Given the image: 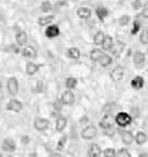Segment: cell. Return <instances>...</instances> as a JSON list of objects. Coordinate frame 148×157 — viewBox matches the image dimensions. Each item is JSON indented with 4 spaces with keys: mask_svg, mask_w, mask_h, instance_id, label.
Here are the masks:
<instances>
[{
    "mask_svg": "<svg viewBox=\"0 0 148 157\" xmlns=\"http://www.w3.org/2000/svg\"><path fill=\"white\" fill-rule=\"evenodd\" d=\"M66 124H67V120H66L65 118H58L57 120H56V130L57 131H63L64 129H65Z\"/></svg>",
    "mask_w": 148,
    "mask_h": 157,
    "instance_id": "23",
    "label": "cell"
},
{
    "mask_svg": "<svg viewBox=\"0 0 148 157\" xmlns=\"http://www.w3.org/2000/svg\"><path fill=\"white\" fill-rule=\"evenodd\" d=\"M68 56L70 58L78 59L80 57V51L76 47H71L68 50Z\"/></svg>",
    "mask_w": 148,
    "mask_h": 157,
    "instance_id": "26",
    "label": "cell"
},
{
    "mask_svg": "<svg viewBox=\"0 0 148 157\" xmlns=\"http://www.w3.org/2000/svg\"><path fill=\"white\" fill-rule=\"evenodd\" d=\"M45 35H46L48 39H54V37H58L59 35V29H58L57 26H50L45 31Z\"/></svg>",
    "mask_w": 148,
    "mask_h": 157,
    "instance_id": "7",
    "label": "cell"
},
{
    "mask_svg": "<svg viewBox=\"0 0 148 157\" xmlns=\"http://www.w3.org/2000/svg\"><path fill=\"white\" fill-rule=\"evenodd\" d=\"M104 34H103V32H101V31H99V32L96 33V35H94L93 37V44L94 45H102L103 44V42H104Z\"/></svg>",
    "mask_w": 148,
    "mask_h": 157,
    "instance_id": "19",
    "label": "cell"
},
{
    "mask_svg": "<svg viewBox=\"0 0 148 157\" xmlns=\"http://www.w3.org/2000/svg\"><path fill=\"white\" fill-rule=\"evenodd\" d=\"M113 39L111 37H105L104 39V42H103V44H102V48L104 50V51H110L111 48L113 47Z\"/></svg>",
    "mask_w": 148,
    "mask_h": 157,
    "instance_id": "21",
    "label": "cell"
},
{
    "mask_svg": "<svg viewBox=\"0 0 148 157\" xmlns=\"http://www.w3.org/2000/svg\"><path fill=\"white\" fill-rule=\"evenodd\" d=\"M53 21H54V17H53V15L41 17V18L39 19V24H40L41 26H48V24H51Z\"/></svg>",
    "mask_w": 148,
    "mask_h": 157,
    "instance_id": "20",
    "label": "cell"
},
{
    "mask_svg": "<svg viewBox=\"0 0 148 157\" xmlns=\"http://www.w3.org/2000/svg\"><path fill=\"white\" fill-rule=\"evenodd\" d=\"M135 141H136L137 144L141 145V144H144V143L147 141V135L145 134L144 132H139V133H137L136 137H135Z\"/></svg>",
    "mask_w": 148,
    "mask_h": 157,
    "instance_id": "27",
    "label": "cell"
},
{
    "mask_svg": "<svg viewBox=\"0 0 148 157\" xmlns=\"http://www.w3.org/2000/svg\"><path fill=\"white\" fill-rule=\"evenodd\" d=\"M104 157H115V150L113 148H106L104 150Z\"/></svg>",
    "mask_w": 148,
    "mask_h": 157,
    "instance_id": "33",
    "label": "cell"
},
{
    "mask_svg": "<svg viewBox=\"0 0 148 157\" xmlns=\"http://www.w3.org/2000/svg\"><path fill=\"white\" fill-rule=\"evenodd\" d=\"M117 157H131V154L127 150H121L117 153Z\"/></svg>",
    "mask_w": 148,
    "mask_h": 157,
    "instance_id": "35",
    "label": "cell"
},
{
    "mask_svg": "<svg viewBox=\"0 0 148 157\" xmlns=\"http://www.w3.org/2000/svg\"><path fill=\"white\" fill-rule=\"evenodd\" d=\"M34 128L37 131H44L48 128V121L45 119H36L34 122Z\"/></svg>",
    "mask_w": 148,
    "mask_h": 157,
    "instance_id": "9",
    "label": "cell"
},
{
    "mask_svg": "<svg viewBox=\"0 0 148 157\" xmlns=\"http://www.w3.org/2000/svg\"><path fill=\"white\" fill-rule=\"evenodd\" d=\"M39 68H40V66L34 64V63H28V65H26V74L28 75H34L39 70Z\"/></svg>",
    "mask_w": 148,
    "mask_h": 157,
    "instance_id": "22",
    "label": "cell"
},
{
    "mask_svg": "<svg viewBox=\"0 0 148 157\" xmlns=\"http://www.w3.org/2000/svg\"><path fill=\"white\" fill-rule=\"evenodd\" d=\"M111 78H112L114 81H120L123 78V75H124V69H123L122 66H116L115 68H113L112 72H111Z\"/></svg>",
    "mask_w": 148,
    "mask_h": 157,
    "instance_id": "5",
    "label": "cell"
},
{
    "mask_svg": "<svg viewBox=\"0 0 148 157\" xmlns=\"http://www.w3.org/2000/svg\"><path fill=\"white\" fill-rule=\"evenodd\" d=\"M65 142H66V136H63V137L61 139V141H59V143H58V145H57L58 150H61V147L65 145Z\"/></svg>",
    "mask_w": 148,
    "mask_h": 157,
    "instance_id": "38",
    "label": "cell"
},
{
    "mask_svg": "<svg viewBox=\"0 0 148 157\" xmlns=\"http://www.w3.org/2000/svg\"><path fill=\"white\" fill-rule=\"evenodd\" d=\"M103 53H102L99 48H93L90 53V58L93 61V62H100V59L102 58V56H103Z\"/></svg>",
    "mask_w": 148,
    "mask_h": 157,
    "instance_id": "17",
    "label": "cell"
},
{
    "mask_svg": "<svg viewBox=\"0 0 148 157\" xmlns=\"http://www.w3.org/2000/svg\"><path fill=\"white\" fill-rule=\"evenodd\" d=\"M22 54L24 57H28V58H33L36 56V50L33 46H26L22 51Z\"/></svg>",
    "mask_w": 148,
    "mask_h": 157,
    "instance_id": "14",
    "label": "cell"
},
{
    "mask_svg": "<svg viewBox=\"0 0 148 157\" xmlns=\"http://www.w3.org/2000/svg\"><path fill=\"white\" fill-rule=\"evenodd\" d=\"M96 13H97V15L99 17V19H100V20H104V19L106 18V17H108V15H109L108 10H106L105 8H102V7L97 8Z\"/></svg>",
    "mask_w": 148,
    "mask_h": 157,
    "instance_id": "24",
    "label": "cell"
},
{
    "mask_svg": "<svg viewBox=\"0 0 148 157\" xmlns=\"http://www.w3.org/2000/svg\"><path fill=\"white\" fill-rule=\"evenodd\" d=\"M97 135V128L93 125H89L87 128H85L81 132V136L85 139H91Z\"/></svg>",
    "mask_w": 148,
    "mask_h": 157,
    "instance_id": "3",
    "label": "cell"
},
{
    "mask_svg": "<svg viewBox=\"0 0 148 157\" xmlns=\"http://www.w3.org/2000/svg\"><path fill=\"white\" fill-rule=\"evenodd\" d=\"M15 40H17L18 45H24V44L28 42V35L26 34V32L20 31V32L17 33V35H15Z\"/></svg>",
    "mask_w": 148,
    "mask_h": 157,
    "instance_id": "16",
    "label": "cell"
},
{
    "mask_svg": "<svg viewBox=\"0 0 148 157\" xmlns=\"http://www.w3.org/2000/svg\"><path fill=\"white\" fill-rule=\"evenodd\" d=\"M76 86H77L76 78H74V77L67 78V80H66V87L68 88V89H74V88H76Z\"/></svg>",
    "mask_w": 148,
    "mask_h": 157,
    "instance_id": "28",
    "label": "cell"
},
{
    "mask_svg": "<svg viewBox=\"0 0 148 157\" xmlns=\"http://www.w3.org/2000/svg\"><path fill=\"white\" fill-rule=\"evenodd\" d=\"M131 86L134 88V89H141V88L144 87V79H143V77L141 76H136L135 78H133V80L131 81Z\"/></svg>",
    "mask_w": 148,
    "mask_h": 157,
    "instance_id": "11",
    "label": "cell"
},
{
    "mask_svg": "<svg viewBox=\"0 0 148 157\" xmlns=\"http://www.w3.org/2000/svg\"><path fill=\"white\" fill-rule=\"evenodd\" d=\"M112 124H113V118L111 117L110 114H106V115H105V117L101 120V122H100L101 128L105 129V130H108V129L111 128Z\"/></svg>",
    "mask_w": 148,
    "mask_h": 157,
    "instance_id": "13",
    "label": "cell"
},
{
    "mask_svg": "<svg viewBox=\"0 0 148 157\" xmlns=\"http://www.w3.org/2000/svg\"><path fill=\"white\" fill-rule=\"evenodd\" d=\"M41 10L43 12H48V11L52 10V4L48 2V1H44L42 6H41Z\"/></svg>",
    "mask_w": 148,
    "mask_h": 157,
    "instance_id": "30",
    "label": "cell"
},
{
    "mask_svg": "<svg viewBox=\"0 0 148 157\" xmlns=\"http://www.w3.org/2000/svg\"><path fill=\"white\" fill-rule=\"evenodd\" d=\"M141 43H144V44L148 43V29H146L144 32L141 34Z\"/></svg>",
    "mask_w": 148,
    "mask_h": 157,
    "instance_id": "31",
    "label": "cell"
},
{
    "mask_svg": "<svg viewBox=\"0 0 148 157\" xmlns=\"http://www.w3.org/2000/svg\"><path fill=\"white\" fill-rule=\"evenodd\" d=\"M115 121L120 126H126V125H128L132 122V118H131V115L128 113L120 112L115 117Z\"/></svg>",
    "mask_w": 148,
    "mask_h": 157,
    "instance_id": "1",
    "label": "cell"
},
{
    "mask_svg": "<svg viewBox=\"0 0 148 157\" xmlns=\"http://www.w3.org/2000/svg\"><path fill=\"white\" fill-rule=\"evenodd\" d=\"M119 22L121 26H127L128 22H130V17H128V15H122V17L120 18Z\"/></svg>",
    "mask_w": 148,
    "mask_h": 157,
    "instance_id": "32",
    "label": "cell"
},
{
    "mask_svg": "<svg viewBox=\"0 0 148 157\" xmlns=\"http://www.w3.org/2000/svg\"><path fill=\"white\" fill-rule=\"evenodd\" d=\"M135 139V137L133 136V134L128 131H123L122 132V141L123 143H125L127 145H130L133 143V141Z\"/></svg>",
    "mask_w": 148,
    "mask_h": 157,
    "instance_id": "15",
    "label": "cell"
},
{
    "mask_svg": "<svg viewBox=\"0 0 148 157\" xmlns=\"http://www.w3.org/2000/svg\"><path fill=\"white\" fill-rule=\"evenodd\" d=\"M7 88H8V91L10 92V95L15 96L19 91V84L17 78L15 77H11L9 78V80L7 83Z\"/></svg>",
    "mask_w": 148,
    "mask_h": 157,
    "instance_id": "2",
    "label": "cell"
},
{
    "mask_svg": "<svg viewBox=\"0 0 148 157\" xmlns=\"http://www.w3.org/2000/svg\"><path fill=\"white\" fill-rule=\"evenodd\" d=\"M61 102L66 104V106H71L72 103L75 102V95L70 90L63 92V95H61Z\"/></svg>",
    "mask_w": 148,
    "mask_h": 157,
    "instance_id": "4",
    "label": "cell"
},
{
    "mask_svg": "<svg viewBox=\"0 0 148 157\" xmlns=\"http://www.w3.org/2000/svg\"><path fill=\"white\" fill-rule=\"evenodd\" d=\"M115 108H116L115 103L111 102V103H108V104H105V106L103 107V111H104V112H106L108 114H110L113 111V110L115 109Z\"/></svg>",
    "mask_w": 148,
    "mask_h": 157,
    "instance_id": "29",
    "label": "cell"
},
{
    "mask_svg": "<svg viewBox=\"0 0 148 157\" xmlns=\"http://www.w3.org/2000/svg\"><path fill=\"white\" fill-rule=\"evenodd\" d=\"M7 109L10 110V111H13V112H20L23 109V106H22V103L20 101L15 100V99H12V100H10L8 102Z\"/></svg>",
    "mask_w": 148,
    "mask_h": 157,
    "instance_id": "6",
    "label": "cell"
},
{
    "mask_svg": "<svg viewBox=\"0 0 148 157\" xmlns=\"http://www.w3.org/2000/svg\"><path fill=\"white\" fill-rule=\"evenodd\" d=\"M22 143H23V144L29 143V137H28V136H23V137H22Z\"/></svg>",
    "mask_w": 148,
    "mask_h": 157,
    "instance_id": "39",
    "label": "cell"
},
{
    "mask_svg": "<svg viewBox=\"0 0 148 157\" xmlns=\"http://www.w3.org/2000/svg\"><path fill=\"white\" fill-rule=\"evenodd\" d=\"M100 65L103 66V67H106V66H109L111 63H112V57L110 56V55L108 54H104L103 56H102V58L100 59Z\"/></svg>",
    "mask_w": 148,
    "mask_h": 157,
    "instance_id": "25",
    "label": "cell"
},
{
    "mask_svg": "<svg viewBox=\"0 0 148 157\" xmlns=\"http://www.w3.org/2000/svg\"><path fill=\"white\" fill-rule=\"evenodd\" d=\"M2 150L4 152H13L15 150V143L13 142V139H6L2 143Z\"/></svg>",
    "mask_w": 148,
    "mask_h": 157,
    "instance_id": "10",
    "label": "cell"
},
{
    "mask_svg": "<svg viewBox=\"0 0 148 157\" xmlns=\"http://www.w3.org/2000/svg\"><path fill=\"white\" fill-rule=\"evenodd\" d=\"M101 155V148L98 144H91L88 150V156L89 157H100Z\"/></svg>",
    "mask_w": 148,
    "mask_h": 157,
    "instance_id": "8",
    "label": "cell"
},
{
    "mask_svg": "<svg viewBox=\"0 0 148 157\" xmlns=\"http://www.w3.org/2000/svg\"><path fill=\"white\" fill-rule=\"evenodd\" d=\"M139 157H147V154H141V155H139Z\"/></svg>",
    "mask_w": 148,
    "mask_h": 157,
    "instance_id": "40",
    "label": "cell"
},
{
    "mask_svg": "<svg viewBox=\"0 0 148 157\" xmlns=\"http://www.w3.org/2000/svg\"><path fill=\"white\" fill-rule=\"evenodd\" d=\"M132 6H133L134 9H139V8H141V0H135V1H133V4H132Z\"/></svg>",
    "mask_w": 148,
    "mask_h": 157,
    "instance_id": "37",
    "label": "cell"
},
{
    "mask_svg": "<svg viewBox=\"0 0 148 157\" xmlns=\"http://www.w3.org/2000/svg\"><path fill=\"white\" fill-rule=\"evenodd\" d=\"M139 29H141V23H139V21L136 20V21L134 22V28L132 29V34H133V35L134 34H136V33L139 31Z\"/></svg>",
    "mask_w": 148,
    "mask_h": 157,
    "instance_id": "34",
    "label": "cell"
},
{
    "mask_svg": "<svg viewBox=\"0 0 148 157\" xmlns=\"http://www.w3.org/2000/svg\"><path fill=\"white\" fill-rule=\"evenodd\" d=\"M145 63V54H143L141 52H136L134 55V64L137 67H141Z\"/></svg>",
    "mask_w": 148,
    "mask_h": 157,
    "instance_id": "12",
    "label": "cell"
},
{
    "mask_svg": "<svg viewBox=\"0 0 148 157\" xmlns=\"http://www.w3.org/2000/svg\"><path fill=\"white\" fill-rule=\"evenodd\" d=\"M141 15H143L144 18L148 19V4H146L144 6V9L141 11Z\"/></svg>",
    "mask_w": 148,
    "mask_h": 157,
    "instance_id": "36",
    "label": "cell"
},
{
    "mask_svg": "<svg viewBox=\"0 0 148 157\" xmlns=\"http://www.w3.org/2000/svg\"><path fill=\"white\" fill-rule=\"evenodd\" d=\"M77 15L79 17L80 19H88L90 18L91 15V11L88 9V8H80V9H78V11H77Z\"/></svg>",
    "mask_w": 148,
    "mask_h": 157,
    "instance_id": "18",
    "label": "cell"
}]
</instances>
